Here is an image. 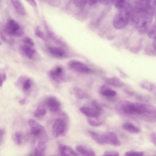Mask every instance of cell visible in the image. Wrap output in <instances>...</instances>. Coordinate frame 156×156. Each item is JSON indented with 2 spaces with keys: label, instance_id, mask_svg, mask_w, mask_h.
Instances as JSON below:
<instances>
[{
  "label": "cell",
  "instance_id": "6da1fadb",
  "mask_svg": "<svg viewBox=\"0 0 156 156\" xmlns=\"http://www.w3.org/2000/svg\"><path fill=\"white\" fill-rule=\"evenodd\" d=\"M156 5H151L144 8H133L130 19L135 24L138 31L142 34L147 33L155 15Z\"/></svg>",
  "mask_w": 156,
  "mask_h": 156
},
{
  "label": "cell",
  "instance_id": "7a4b0ae2",
  "mask_svg": "<svg viewBox=\"0 0 156 156\" xmlns=\"http://www.w3.org/2000/svg\"><path fill=\"white\" fill-rule=\"evenodd\" d=\"M133 7L130 3L126 2L115 14L113 20V25L117 30H121L126 26L131 15Z\"/></svg>",
  "mask_w": 156,
  "mask_h": 156
},
{
  "label": "cell",
  "instance_id": "3957f363",
  "mask_svg": "<svg viewBox=\"0 0 156 156\" xmlns=\"http://www.w3.org/2000/svg\"><path fill=\"white\" fill-rule=\"evenodd\" d=\"M31 131L33 135L38 139V142H46L47 135L44 127L38 122L33 119L28 121Z\"/></svg>",
  "mask_w": 156,
  "mask_h": 156
},
{
  "label": "cell",
  "instance_id": "277c9868",
  "mask_svg": "<svg viewBox=\"0 0 156 156\" xmlns=\"http://www.w3.org/2000/svg\"><path fill=\"white\" fill-rule=\"evenodd\" d=\"M3 30L7 34L11 36L20 37L24 34L23 27L15 20H9L5 25Z\"/></svg>",
  "mask_w": 156,
  "mask_h": 156
},
{
  "label": "cell",
  "instance_id": "5b68a950",
  "mask_svg": "<svg viewBox=\"0 0 156 156\" xmlns=\"http://www.w3.org/2000/svg\"><path fill=\"white\" fill-rule=\"evenodd\" d=\"M133 109L134 114L155 117L156 108L153 106L140 103H133Z\"/></svg>",
  "mask_w": 156,
  "mask_h": 156
},
{
  "label": "cell",
  "instance_id": "8992f818",
  "mask_svg": "<svg viewBox=\"0 0 156 156\" xmlns=\"http://www.w3.org/2000/svg\"><path fill=\"white\" fill-rule=\"evenodd\" d=\"M67 126V122L64 119L58 118L56 119L52 126L54 137L57 138L64 136L66 132Z\"/></svg>",
  "mask_w": 156,
  "mask_h": 156
},
{
  "label": "cell",
  "instance_id": "52a82bcc",
  "mask_svg": "<svg viewBox=\"0 0 156 156\" xmlns=\"http://www.w3.org/2000/svg\"><path fill=\"white\" fill-rule=\"evenodd\" d=\"M68 66L73 71L81 74H87L92 72L88 66L78 60H71L68 62Z\"/></svg>",
  "mask_w": 156,
  "mask_h": 156
},
{
  "label": "cell",
  "instance_id": "ba28073f",
  "mask_svg": "<svg viewBox=\"0 0 156 156\" xmlns=\"http://www.w3.org/2000/svg\"><path fill=\"white\" fill-rule=\"evenodd\" d=\"M48 74L51 79L56 82L62 83L66 81L64 70L61 67L58 66L50 70Z\"/></svg>",
  "mask_w": 156,
  "mask_h": 156
},
{
  "label": "cell",
  "instance_id": "9c48e42d",
  "mask_svg": "<svg viewBox=\"0 0 156 156\" xmlns=\"http://www.w3.org/2000/svg\"><path fill=\"white\" fill-rule=\"evenodd\" d=\"M102 135L106 144L115 147H119L121 145L120 141L115 133L107 132L104 133Z\"/></svg>",
  "mask_w": 156,
  "mask_h": 156
},
{
  "label": "cell",
  "instance_id": "30bf717a",
  "mask_svg": "<svg viewBox=\"0 0 156 156\" xmlns=\"http://www.w3.org/2000/svg\"><path fill=\"white\" fill-rule=\"evenodd\" d=\"M47 104L48 108L51 112L60 115H62L65 113L61 110L60 103L56 98L54 97H49L47 100Z\"/></svg>",
  "mask_w": 156,
  "mask_h": 156
},
{
  "label": "cell",
  "instance_id": "8fae6325",
  "mask_svg": "<svg viewBox=\"0 0 156 156\" xmlns=\"http://www.w3.org/2000/svg\"><path fill=\"white\" fill-rule=\"evenodd\" d=\"M16 84L17 86H21L24 91L27 92L30 89L32 82L30 78L22 76L19 77Z\"/></svg>",
  "mask_w": 156,
  "mask_h": 156
},
{
  "label": "cell",
  "instance_id": "7c38bea8",
  "mask_svg": "<svg viewBox=\"0 0 156 156\" xmlns=\"http://www.w3.org/2000/svg\"><path fill=\"white\" fill-rule=\"evenodd\" d=\"M32 47L25 44L20 45L19 48L22 54L28 58L31 59L36 52V50Z\"/></svg>",
  "mask_w": 156,
  "mask_h": 156
},
{
  "label": "cell",
  "instance_id": "4fadbf2b",
  "mask_svg": "<svg viewBox=\"0 0 156 156\" xmlns=\"http://www.w3.org/2000/svg\"><path fill=\"white\" fill-rule=\"evenodd\" d=\"M48 49L50 54L55 57L62 58L67 57L66 52L61 48L51 46L49 47Z\"/></svg>",
  "mask_w": 156,
  "mask_h": 156
},
{
  "label": "cell",
  "instance_id": "5bb4252c",
  "mask_svg": "<svg viewBox=\"0 0 156 156\" xmlns=\"http://www.w3.org/2000/svg\"><path fill=\"white\" fill-rule=\"evenodd\" d=\"M80 110L81 113L89 118L97 117L101 114V112L94 109L88 107H82L80 108Z\"/></svg>",
  "mask_w": 156,
  "mask_h": 156
},
{
  "label": "cell",
  "instance_id": "9a60e30c",
  "mask_svg": "<svg viewBox=\"0 0 156 156\" xmlns=\"http://www.w3.org/2000/svg\"><path fill=\"white\" fill-rule=\"evenodd\" d=\"M16 10L20 15L25 16L26 11L25 7L20 0H10Z\"/></svg>",
  "mask_w": 156,
  "mask_h": 156
},
{
  "label": "cell",
  "instance_id": "2e32d148",
  "mask_svg": "<svg viewBox=\"0 0 156 156\" xmlns=\"http://www.w3.org/2000/svg\"><path fill=\"white\" fill-rule=\"evenodd\" d=\"M60 154L63 156H78L79 155L69 146L60 144L59 146Z\"/></svg>",
  "mask_w": 156,
  "mask_h": 156
},
{
  "label": "cell",
  "instance_id": "e0dca14e",
  "mask_svg": "<svg viewBox=\"0 0 156 156\" xmlns=\"http://www.w3.org/2000/svg\"><path fill=\"white\" fill-rule=\"evenodd\" d=\"M46 31L48 36L57 44L62 46H66V44L63 41L58 37L54 33L46 26Z\"/></svg>",
  "mask_w": 156,
  "mask_h": 156
},
{
  "label": "cell",
  "instance_id": "ac0fdd59",
  "mask_svg": "<svg viewBox=\"0 0 156 156\" xmlns=\"http://www.w3.org/2000/svg\"><path fill=\"white\" fill-rule=\"evenodd\" d=\"M103 79L107 83L114 87H120L124 85V83L116 77H105Z\"/></svg>",
  "mask_w": 156,
  "mask_h": 156
},
{
  "label": "cell",
  "instance_id": "d6986e66",
  "mask_svg": "<svg viewBox=\"0 0 156 156\" xmlns=\"http://www.w3.org/2000/svg\"><path fill=\"white\" fill-rule=\"evenodd\" d=\"M76 150L80 154L84 156H94V151L91 149L83 145H78L76 147Z\"/></svg>",
  "mask_w": 156,
  "mask_h": 156
},
{
  "label": "cell",
  "instance_id": "ffe728a7",
  "mask_svg": "<svg viewBox=\"0 0 156 156\" xmlns=\"http://www.w3.org/2000/svg\"><path fill=\"white\" fill-rule=\"evenodd\" d=\"M45 142H38L37 146L35 148L34 154L36 156H43L45 154L46 149Z\"/></svg>",
  "mask_w": 156,
  "mask_h": 156
},
{
  "label": "cell",
  "instance_id": "44dd1931",
  "mask_svg": "<svg viewBox=\"0 0 156 156\" xmlns=\"http://www.w3.org/2000/svg\"><path fill=\"white\" fill-rule=\"evenodd\" d=\"M100 92L102 95L105 96L114 97L117 94L115 91L106 85H103L101 87Z\"/></svg>",
  "mask_w": 156,
  "mask_h": 156
},
{
  "label": "cell",
  "instance_id": "7402d4cb",
  "mask_svg": "<svg viewBox=\"0 0 156 156\" xmlns=\"http://www.w3.org/2000/svg\"><path fill=\"white\" fill-rule=\"evenodd\" d=\"M88 133L91 138L97 143L101 145L106 144L102 135H100L90 130H89Z\"/></svg>",
  "mask_w": 156,
  "mask_h": 156
},
{
  "label": "cell",
  "instance_id": "603a6c76",
  "mask_svg": "<svg viewBox=\"0 0 156 156\" xmlns=\"http://www.w3.org/2000/svg\"><path fill=\"white\" fill-rule=\"evenodd\" d=\"M123 128L125 130L133 133H138L140 131V129L133 124L126 122L122 125Z\"/></svg>",
  "mask_w": 156,
  "mask_h": 156
},
{
  "label": "cell",
  "instance_id": "cb8c5ba5",
  "mask_svg": "<svg viewBox=\"0 0 156 156\" xmlns=\"http://www.w3.org/2000/svg\"><path fill=\"white\" fill-rule=\"evenodd\" d=\"M0 37L4 42L9 44L12 45L14 43V40L11 36L6 34L3 29H0Z\"/></svg>",
  "mask_w": 156,
  "mask_h": 156
},
{
  "label": "cell",
  "instance_id": "d4e9b609",
  "mask_svg": "<svg viewBox=\"0 0 156 156\" xmlns=\"http://www.w3.org/2000/svg\"><path fill=\"white\" fill-rule=\"evenodd\" d=\"M73 90L75 96L79 99L86 98L88 97V95L87 93L78 87H74Z\"/></svg>",
  "mask_w": 156,
  "mask_h": 156
},
{
  "label": "cell",
  "instance_id": "484cf974",
  "mask_svg": "<svg viewBox=\"0 0 156 156\" xmlns=\"http://www.w3.org/2000/svg\"><path fill=\"white\" fill-rule=\"evenodd\" d=\"M141 87L148 91L152 92H155V85L154 83L146 81H143L140 83Z\"/></svg>",
  "mask_w": 156,
  "mask_h": 156
},
{
  "label": "cell",
  "instance_id": "4316f807",
  "mask_svg": "<svg viewBox=\"0 0 156 156\" xmlns=\"http://www.w3.org/2000/svg\"><path fill=\"white\" fill-rule=\"evenodd\" d=\"M46 113V110L44 107L39 106L34 112V116L36 117H40L44 115Z\"/></svg>",
  "mask_w": 156,
  "mask_h": 156
},
{
  "label": "cell",
  "instance_id": "83f0119b",
  "mask_svg": "<svg viewBox=\"0 0 156 156\" xmlns=\"http://www.w3.org/2000/svg\"><path fill=\"white\" fill-rule=\"evenodd\" d=\"M156 23L152 24L147 31V36L149 37L152 39H156Z\"/></svg>",
  "mask_w": 156,
  "mask_h": 156
},
{
  "label": "cell",
  "instance_id": "f1b7e54d",
  "mask_svg": "<svg viewBox=\"0 0 156 156\" xmlns=\"http://www.w3.org/2000/svg\"><path fill=\"white\" fill-rule=\"evenodd\" d=\"M35 34L37 37L41 39L44 41L46 42L47 41L46 37L39 27H37L36 28L35 30Z\"/></svg>",
  "mask_w": 156,
  "mask_h": 156
},
{
  "label": "cell",
  "instance_id": "f546056e",
  "mask_svg": "<svg viewBox=\"0 0 156 156\" xmlns=\"http://www.w3.org/2000/svg\"><path fill=\"white\" fill-rule=\"evenodd\" d=\"M75 5L79 8H83L84 6L88 0H73Z\"/></svg>",
  "mask_w": 156,
  "mask_h": 156
},
{
  "label": "cell",
  "instance_id": "4dcf8cb0",
  "mask_svg": "<svg viewBox=\"0 0 156 156\" xmlns=\"http://www.w3.org/2000/svg\"><path fill=\"white\" fill-rule=\"evenodd\" d=\"M144 153L142 151H127L125 153L126 156H143Z\"/></svg>",
  "mask_w": 156,
  "mask_h": 156
},
{
  "label": "cell",
  "instance_id": "1f68e13d",
  "mask_svg": "<svg viewBox=\"0 0 156 156\" xmlns=\"http://www.w3.org/2000/svg\"><path fill=\"white\" fill-rule=\"evenodd\" d=\"M128 0H115L113 3L115 7L118 9L122 7L127 2Z\"/></svg>",
  "mask_w": 156,
  "mask_h": 156
},
{
  "label": "cell",
  "instance_id": "d6a6232c",
  "mask_svg": "<svg viewBox=\"0 0 156 156\" xmlns=\"http://www.w3.org/2000/svg\"><path fill=\"white\" fill-rule=\"evenodd\" d=\"M87 121L90 125L94 127L100 126L102 124V122L95 121L91 119L90 118H88Z\"/></svg>",
  "mask_w": 156,
  "mask_h": 156
},
{
  "label": "cell",
  "instance_id": "836d02e7",
  "mask_svg": "<svg viewBox=\"0 0 156 156\" xmlns=\"http://www.w3.org/2000/svg\"><path fill=\"white\" fill-rule=\"evenodd\" d=\"M22 135L19 132H16L14 135V139L16 144H20L21 143Z\"/></svg>",
  "mask_w": 156,
  "mask_h": 156
},
{
  "label": "cell",
  "instance_id": "e575fe53",
  "mask_svg": "<svg viewBox=\"0 0 156 156\" xmlns=\"http://www.w3.org/2000/svg\"><path fill=\"white\" fill-rule=\"evenodd\" d=\"M92 105L94 109L101 112L103 108L100 104L96 100H93L92 102Z\"/></svg>",
  "mask_w": 156,
  "mask_h": 156
},
{
  "label": "cell",
  "instance_id": "d590c367",
  "mask_svg": "<svg viewBox=\"0 0 156 156\" xmlns=\"http://www.w3.org/2000/svg\"><path fill=\"white\" fill-rule=\"evenodd\" d=\"M22 41L25 44L33 46L34 45V43L32 39L28 37H24L22 39Z\"/></svg>",
  "mask_w": 156,
  "mask_h": 156
},
{
  "label": "cell",
  "instance_id": "8d00e7d4",
  "mask_svg": "<svg viewBox=\"0 0 156 156\" xmlns=\"http://www.w3.org/2000/svg\"><path fill=\"white\" fill-rule=\"evenodd\" d=\"M7 76L6 74L4 73H0V87L3 85L4 82L6 79Z\"/></svg>",
  "mask_w": 156,
  "mask_h": 156
},
{
  "label": "cell",
  "instance_id": "74e56055",
  "mask_svg": "<svg viewBox=\"0 0 156 156\" xmlns=\"http://www.w3.org/2000/svg\"><path fill=\"white\" fill-rule=\"evenodd\" d=\"M119 154L118 152L116 151H106L103 154L104 156H119Z\"/></svg>",
  "mask_w": 156,
  "mask_h": 156
},
{
  "label": "cell",
  "instance_id": "f35d334b",
  "mask_svg": "<svg viewBox=\"0 0 156 156\" xmlns=\"http://www.w3.org/2000/svg\"><path fill=\"white\" fill-rule=\"evenodd\" d=\"M115 0H99L98 2L104 5H109L113 3Z\"/></svg>",
  "mask_w": 156,
  "mask_h": 156
},
{
  "label": "cell",
  "instance_id": "ab89813d",
  "mask_svg": "<svg viewBox=\"0 0 156 156\" xmlns=\"http://www.w3.org/2000/svg\"><path fill=\"white\" fill-rule=\"evenodd\" d=\"M31 6L36 8L37 6V3L35 0H25Z\"/></svg>",
  "mask_w": 156,
  "mask_h": 156
},
{
  "label": "cell",
  "instance_id": "60d3db41",
  "mask_svg": "<svg viewBox=\"0 0 156 156\" xmlns=\"http://www.w3.org/2000/svg\"><path fill=\"white\" fill-rule=\"evenodd\" d=\"M5 134V130L3 129H0V144L2 141Z\"/></svg>",
  "mask_w": 156,
  "mask_h": 156
},
{
  "label": "cell",
  "instance_id": "b9f144b4",
  "mask_svg": "<svg viewBox=\"0 0 156 156\" xmlns=\"http://www.w3.org/2000/svg\"><path fill=\"white\" fill-rule=\"evenodd\" d=\"M151 141L153 143L156 145V133L154 132H153L151 133Z\"/></svg>",
  "mask_w": 156,
  "mask_h": 156
},
{
  "label": "cell",
  "instance_id": "7bdbcfd3",
  "mask_svg": "<svg viewBox=\"0 0 156 156\" xmlns=\"http://www.w3.org/2000/svg\"><path fill=\"white\" fill-rule=\"evenodd\" d=\"M99 0H88V3L90 5H95Z\"/></svg>",
  "mask_w": 156,
  "mask_h": 156
},
{
  "label": "cell",
  "instance_id": "ee69618b",
  "mask_svg": "<svg viewBox=\"0 0 156 156\" xmlns=\"http://www.w3.org/2000/svg\"><path fill=\"white\" fill-rule=\"evenodd\" d=\"M27 102V100L26 98H24L20 100L19 101L20 104L21 105L25 104Z\"/></svg>",
  "mask_w": 156,
  "mask_h": 156
},
{
  "label": "cell",
  "instance_id": "f6af8a7d",
  "mask_svg": "<svg viewBox=\"0 0 156 156\" xmlns=\"http://www.w3.org/2000/svg\"><path fill=\"white\" fill-rule=\"evenodd\" d=\"M156 39H154L153 42L152 46L153 49L155 51L156 50Z\"/></svg>",
  "mask_w": 156,
  "mask_h": 156
},
{
  "label": "cell",
  "instance_id": "bcb514c9",
  "mask_svg": "<svg viewBox=\"0 0 156 156\" xmlns=\"http://www.w3.org/2000/svg\"><path fill=\"white\" fill-rule=\"evenodd\" d=\"M125 92L127 93L129 95H133L134 94V93L131 91H130L129 90H126L125 91Z\"/></svg>",
  "mask_w": 156,
  "mask_h": 156
},
{
  "label": "cell",
  "instance_id": "7dc6e473",
  "mask_svg": "<svg viewBox=\"0 0 156 156\" xmlns=\"http://www.w3.org/2000/svg\"><path fill=\"white\" fill-rule=\"evenodd\" d=\"M118 70L119 71V72L122 74V75L123 76H126V75L122 71L119 69H118Z\"/></svg>",
  "mask_w": 156,
  "mask_h": 156
},
{
  "label": "cell",
  "instance_id": "c3c4849f",
  "mask_svg": "<svg viewBox=\"0 0 156 156\" xmlns=\"http://www.w3.org/2000/svg\"><path fill=\"white\" fill-rule=\"evenodd\" d=\"M1 42L0 41V45L1 44Z\"/></svg>",
  "mask_w": 156,
  "mask_h": 156
}]
</instances>
